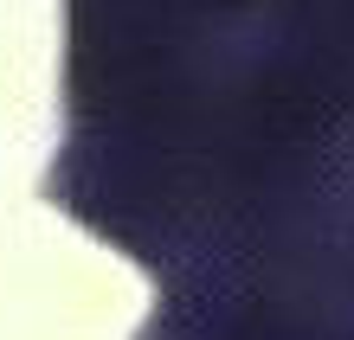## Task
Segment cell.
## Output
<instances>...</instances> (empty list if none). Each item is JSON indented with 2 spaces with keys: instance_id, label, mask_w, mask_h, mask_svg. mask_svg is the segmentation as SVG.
<instances>
[]
</instances>
